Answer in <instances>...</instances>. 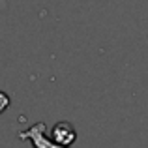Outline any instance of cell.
Here are the masks:
<instances>
[{
  "label": "cell",
  "mask_w": 148,
  "mask_h": 148,
  "mask_svg": "<svg viewBox=\"0 0 148 148\" xmlns=\"http://www.w3.org/2000/svg\"><path fill=\"white\" fill-rule=\"evenodd\" d=\"M19 139H25V141L28 139L34 148H69V146H62V145H58V143L51 141L47 135H45V124L43 122H38V124H34L32 127L21 131V133H19Z\"/></svg>",
  "instance_id": "cell-1"
},
{
  "label": "cell",
  "mask_w": 148,
  "mask_h": 148,
  "mask_svg": "<svg viewBox=\"0 0 148 148\" xmlns=\"http://www.w3.org/2000/svg\"><path fill=\"white\" fill-rule=\"evenodd\" d=\"M53 141L62 146H71L77 141V131L69 122H58L53 126Z\"/></svg>",
  "instance_id": "cell-2"
},
{
  "label": "cell",
  "mask_w": 148,
  "mask_h": 148,
  "mask_svg": "<svg viewBox=\"0 0 148 148\" xmlns=\"http://www.w3.org/2000/svg\"><path fill=\"white\" fill-rule=\"evenodd\" d=\"M10 103H11L10 96H8L6 92H2V90H0V114H2V112L6 111L8 107H10Z\"/></svg>",
  "instance_id": "cell-3"
}]
</instances>
